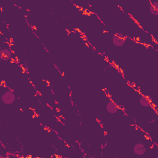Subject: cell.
Here are the masks:
<instances>
[{
    "label": "cell",
    "mask_w": 158,
    "mask_h": 158,
    "mask_svg": "<svg viewBox=\"0 0 158 158\" xmlns=\"http://www.w3.org/2000/svg\"><path fill=\"white\" fill-rule=\"evenodd\" d=\"M15 99L14 93L11 91H7L5 92L1 96L2 101L6 104H13Z\"/></svg>",
    "instance_id": "6da1fadb"
},
{
    "label": "cell",
    "mask_w": 158,
    "mask_h": 158,
    "mask_svg": "<svg viewBox=\"0 0 158 158\" xmlns=\"http://www.w3.org/2000/svg\"><path fill=\"white\" fill-rule=\"evenodd\" d=\"M146 151V148L143 144L137 143L134 147V152L135 154L138 156L143 155Z\"/></svg>",
    "instance_id": "7a4b0ae2"
},
{
    "label": "cell",
    "mask_w": 158,
    "mask_h": 158,
    "mask_svg": "<svg viewBox=\"0 0 158 158\" xmlns=\"http://www.w3.org/2000/svg\"><path fill=\"white\" fill-rule=\"evenodd\" d=\"M106 109L109 113L115 114L118 111L119 108L114 101H109L106 105Z\"/></svg>",
    "instance_id": "3957f363"
},
{
    "label": "cell",
    "mask_w": 158,
    "mask_h": 158,
    "mask_svg": "<svg viewBox=\"0 0 158 158\" xmlns=\"http://www.w3.org/2000/svg\"><path fill=\"white\" fill-rule=\"evenodd\" d=\"M11 57V52L8 49H3L0 51V57L3 61H8Z\"/></svg>",
    "instance_id": "277c9868"
},
{
    "label": "cell",
    "mask_w": 158,
    "mask_h": 158,
    "mask_svg": "<svg viewBox=\"0 0 158 158\" xmlns=\"http://www.w3.org/2000/svg\"><path fill=\"white\" fill-rule=\"evenodd\" d=\"M113 42L115 46L120 47L124 45L125 42V40L119 38L116 35H114L113 36Z\"/></svg>",
    "instance_id": "5b68a950"
},
{
    "label": "cell",
    "mask_w": 158,
    "mask_h": 158,
    "mask_svg": "<svg viewBox=\"0 0 158 158\" xmlns=\"http://www.w3.org/2000/svg\"><path fill=\"white\" fill-rule=\"evenodd\" d=\"M140 103L141 106L143 107H150L151 105V103L148 98H147L145 96H142L140 99Z\"/></svg>",
    "instance_id": "8992f818"
},
{
    "label": "cell",
    "mask_w": 158,
    "mask_h": 158,
    "mask_svg": "<svg viewBox=\"0 0 158 158\" xmlns=\"http://www.w3.org/2000/svg\"><path fill=\"white\" fill-rule=\"evenodd\" d=\"M150 10L152 14H153L155 15H158V10L157 9H156L153 6L151 5L150 7Z\"/></svg>",
    "instance_id": "52a82bcc"
},
{
    "label": "cell",
    "mask_w": 158,
    "mask_h": 158,
    "mask_svg": "<svg viewBox=\"0 0 158 158\" xmlns=\"http://www.w3.org/2000/svg\"><path fill=\"white\" fill-rule=\"evenodd\" d=\"M116 35L117 36H119V38H122V39H125V36L123 35V34H120V33H117V34H116Z\"/></svg>",
    "instance_id": "ba28073f"
},
{
    "label": "cell",
    "mask_w": 158,
    "mask_h": 158,
    "mask_svg": "<svg viewBox=\"0 0 158 158\" xmlns=\"http://www.w3.org/2000/svg\"><path fill=\"white\" fill-rule=\"evenodd\" d=\"M151 5H152V6H153L157 10V9H158V3H157V2H153V3H152Z\"/></svg>",
    "instance_id": "9c48e42d"
}]
</instances>
